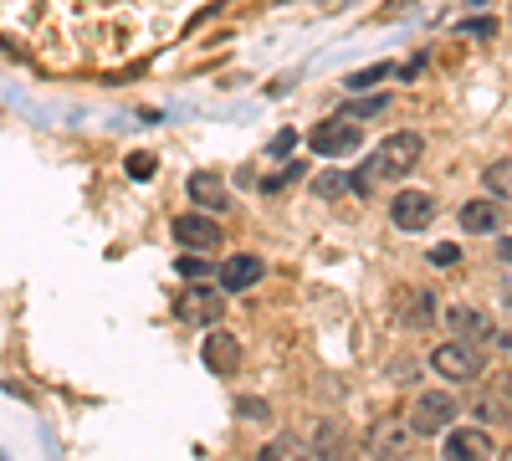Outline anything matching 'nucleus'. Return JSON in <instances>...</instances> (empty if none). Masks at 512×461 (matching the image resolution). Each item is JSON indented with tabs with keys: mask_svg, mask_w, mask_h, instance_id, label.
Listing matches in <instances>:
<instances>
[{
	"mask_svg": "<svg viewBox=\"0 0 512 461\" xmlns=\"http://www.w3.org/2000/svg\"><path fill=\"white\" fill-rule=\"evenodd\" d=\"M497 349H502V354H512V328H502V333H497Z\"/></svg>",
	"mask_w": 512,
	"mask_h": 461,
	"instance_id": "2f4dec72",
	"label": "nucleus"
},
{
	"mask_svg": "<svg viewBox=\"0 0 512 461\" xmlns=\"http://www.w3.org/2000/svg\"><path fill=\"white\" fill-rule=\"evenodd\" d=\"M154 170H159V159H154L149 149H139V154H128V175H134L139 185H144V180H154Z\"/></svg>",
	"mask_w": 512,
	"mask_h": 461,
	"instance_id": "6ab92c4d",
	"label": "nucleus"
},
{
	"mask_svg": "<svg viewBox=\"0 0 512 461\" xmlns=\"http://www.w3.org/2000/svg\"><path fill=\"white\" fill-rule=\"evenodd\" d=\"M456 36H477V41H492L497 36V21H461Z\"/></svg>",
	"mask_w": 512,
	"mask_h": 461,
	"instance_id": "4be33fe9",
	"label": "nucleus"
},
{
	"mask_svg": "<svg viewBox=\"0 0 512 461\" xmlns=\"http://www.w3.org/2000/svg\"><path fill=\"white\" fill-rule=\"evenodd\" d=\"M446 456L451 461H487V456H497V441L482 426H451L446 431Z\"/></svg>",
	"mask_w": 512,
	"mask_h": 461,
	"instance_id": "1a4fd4ad",
	"label": "nucleus"
},
{
	"mask_svg": "<svg viewBox=\"0 0 512 461\" xmlns=\"http://www.w3.org/2000/svg\"><path fill=\"white\" fill-rule=\"evenodd\" d=\"M390 72H395L390 62H374V67H364V72H349V77H344V88H349V93H369L374 82H384Z\"/></svg>",
	"mask_w": 512,
	"mask_h": 461,
	"instance_id": "dca6fc26",
	"label": "nucleus"
},
{
	"mask_svg": "<svg viewBox=\"0 0 512 461\" xmlns=\"http://www.w3.org/2000/svg\"><path fill=\"white\" fill-rule=\"evenodd\" d=\"M175 272H180V277H210V262H205V257H180Z\"/></svg>",
	"mask_w": 512,
	"mask_h": 461,
	"instance_id": "b1692460",
	"label": "nucleus"
},
{
	"mask_svg": "<svg viewBox=\"0 0 512 461\" xmlns=\"http://www.w3.org/2000/svg\"><path fill=\"white\" fill-rule=\"evenodd\" d=\"M384 108H390V98H384V93H374V98H354V103H344V118L364 123V118H374V113H384Z\"/></svg>",
	"mask_w": 512,
	"mask_h": 461,
	"instance_id": "a211bd4d",
	"label": "nucleus"
},
{
	"mask_svg": "<svg viewBox=\"0 0 512 461\" xmlns=\"http://www.w3.org/2000/svg\"><path fill=\"white\" fill-rule=\"evenodd\" d=\"M297 175H303V164H287V170H282V175H272V180H267L262 190H282V185H292Z\"/></svg>",
	"mask_w": 512,
	"mask_h": 461,
	"instance_id": "cd10ccee",
	"label": "nucleus"
},
{
	"mask_svg": "<svg viewBox=\"0 0 512 461\" xmlns=\"http://www.w3.org/2000/svg\"><path fill=\"white\" fill-rule=\"evenodd\" d=\"M292 144H297V134H292V129H287V134H277V139H272V144H267V149H272V154H287V149H292Z\"/></svg>",
	"mask_w": 512,
	"mask_h": 461,
	"instance_id": "c756f323",
	"label": "nucleus"
},
{
	"mask_svg": "<svg viewBox=\"0 0 512 461\" xmlns=\"http://www.w3.org/2000/svg\"><path fill=\"white\" fill-rule=\"evenodd\" d=\"M420 154H425V139L415 129H400V134H384L379 139V149L369 154V164H374L379 180H400V175H410L415 164H420Z\"/></svg>",
	"mask_w": 512,
	"mask_h": 461,
	"instance_id": "f03ea898",
	"label": "nucleus"
},
{
	"mask_svg": "<svg viewBox=\"0 0 512 461\" xmlns=\"http://www.w3.org/2000/svg\"><path fill=\"white\" fill-rule=\"evenodd\" d=\"M185 190H190V200L200 205V211H226V180L216 170H195L185 180Z\"/></svg>",
	"mask_w": 512,
	"mask_h": 461,
	"instance_id": "4468645a",
	"label": "nucleus"
},
{
	"mask_svg": "<svg viewBox=\"0 0 512 461\" xmlns=\"http://www.w3.org/2000/svg\"><path fill=\"white\" fill-rule=\"evenodd\" d=\"M425 257H431V267H461V246L456 241H441V246L425 251Z\"/></svg>",
	"mask_w": 512,
	"mask_h": 461,
	"instance_id": "412c9836",
	"label": "nucleus"
},
{
	"mask_svg": "<svg viewBox=\"0 0 512 461\" xmlns=\"http://www.w3.org/2000/svg\"><path fill=\"white\" fill-rule=\"evenodd\" d=\"M431 308H436V303H431V292H415V303H410L405 313H410L415 323H425V318H431Z\"/></svg>",
	"mask_w": 512,
	"mask_h": 461,
	"instance_id": "a878e982",
	"label": "nucleus"
},
{
	"mask_svg": "<svg viewBox=\"0 0 512 461\" xmlns=\"http://www.w3.org/2000/svg\"><path fill=\"white\" fill-rule=\"evenodd\" d=\"M338 441H344V436H338V426H318V436H313L318 451H328V446H338Z\"/></svg>",
	"mask_w": 512,
	"mask_h": 461,
	"instance_id": "c85d7f7f",
	"label": "nucleus"
},
{
	"mask_svg": "<svg viewBox=\"0 0 512 461\" xmlns=\"http://www.w3.org/2000/svg\"><path fill=\"white\" fill-rule=\"evenodd\" d=\"M441 323H446V328L456 333V339H472V344H492V339H497L492 318H487L482 308H466V303L446 308V313H441Z\"/></svg>",
	"mask_w": 512,
	"mask_h": 461,
	"instance_id": "9d476101",
	"label": "nucleus"
},
{
	"mask_svg": "<svg viewBox=\"0 0 512 461\" xmlns=\"http://www.w3.org/2000/svg\"><path fill=\"white\" fill-rule=\"evenodd\" d=\"M456 415H461V405H456L451 390H425V395L410 400L405 421H410L415 436H446V431L456 426Z\"/></svg>",
	"mask_w": 512,
	"mask_h": 461,
	"instance_id": "7ed1b4c3",
	"label": "nucleus"
},
{
	"mask_svg": "<svg viewBox=\"0 0 512 461\" xmlns=\"http://www.w3.org/2000/svg\"><path fill=\"white\" fill-rule=\"evenodd\" d=\"M313 154H323V159H338V154H354L359 144H364V129H354V118H328V123H318L313 129Z\"/></svg>",
	"mask_w": 512,
	"mask_h": 461,
	"instance_id": "0eeeda50",
	"label": "nucleus"
},
{
	"mask_svg": "<svg viewBox=\"0 0 512 461\" xmlns=\"http://www.w3.org/2000/svg\"><path fill=\"white\" fill-rule=\"evenodd\" d=\"M374 180H379V175H374V164H364V170H354V175H349V190H354V195H369V190H374Z\"/></svg>",
	"mask_w": 512,
	"mask_h": 461,
	"instance_id": "5701e85b",
	"label": "nucleus"
},
{
	"mask_svg": "<svg viewBox=\"0 0 512 461\" xmlns=\"http://www.w3.org/2000/svg\"><path fill=\"white\" fill-rule=\"evenodd\" d=\"M482 190L497 200H512V159H492L482 170Z\"/></svg>",
	"mask_w": 512,
	"mask_h": 461,
	"instance_id": "2eb2a0df",
	"label": "nucleus"
},
{
	"mask_svg": "<svg viewBox=\"0 0 512 461\" xmlns=\"http://www.w3.org/2000/svg\"><path fill=\"white\" fill-rule=\"evenodd\" d=\"M441 211H436V195L431 190H400L395 200H390V221L400 226V231H425V226H431Z\"/></svg>",
	"mask_w": 512,
	"mask_h": 461,
	"instance_id": "423d86ee",
	"label": "nucleus"
},
{
	"mask_svg": "<svg viewBox=\"0 0 512 461\" xmlns=\"http://www.w3.org/2000/svg\"><path fill=\"white\" fill-rule=\"evenodd\" d=\"M175 241L185 246V251H221L226 246V231L210 221V211H185V216H175Z\"/></svg>",
	"mask_w": 512,
	"mask_h": 461,
	"instance_id": "39448f33",
	"label": "nucleus"
},
{
	"mask_svg": "<svg viewBox=\"0 0 512 461\" xmlns=\"http://www.w3.org/2000/svg\"><path fill=\"white\" fill-rule=\"evenodd\" d=\"M431 369L446 385H472V380H482L487 359H482V344H472V339H446L431 349Z\"/></svg>",
	"mask_w": 512,
	"mask_h": 461,
	"instance_id": "f257e3e1",
	"label": "nucleus"
},
{
	"mask_svg": "<svg viewBox=\"0 0 512 461\" xmlns=\"http://www.w3.org/2000/svg\"><path fill=\"white\" fill-rule=\"evenodd\" d=\"M221 292H246V287H256L267 277V262L262 257H251V251H241V257H226L221 262Z\"/></svg>",
	"mask_w": 512,
	"mask_h": 461,
	"instance_id": "f8f14e48",
	"label": "nucleus"
},
{
	"mask_svg": "<svg viewBox=\"0 0 512 461\" xmlns=\"http://www.w3.org/2000/svg\"><path fill=\"white\" fill-rule=\"evenodd\" d=\"M200 359H205V369L216 374V380H231V374L241 369V339H236L231 328L210 323L205 339H200Z\"/></svg>",
	"mask_w": 512,
	"mask_h": 461,
	"instance_id": "20e7f679",
	"label": "nucleus"
},
{
	"mask_svg": "<svg viewBox=\"0 0 512 461\" xmlns=\"http://www.w3.org/2000/svg\"><path fill=\"white\" fill-rule=\"evenodd\" d=\"M236 415H241V421H251V426H262V421H272V405L262 395H241L236 400Z\"/></svg>",
	"mask_w": 512,
	"mask_h": 461,
	"instance_id": "f3484780",
	"label": "nucleus"
},
{
	"mask_svg": "<svg viewBox=\"0 0 512 461\" xmlns=\"http://www.w3.org/2000/svg\"><path fill=\"white\" fill-rule=\"evenodd\" d=\"M410 441H415L410 421H384V426L369 431V451L374 456H410Z\"/></svg>",
	"mask_w": 512,
	"mask_h": 461,
	"instance_id": "ddd939ff",
	"label": "nucleus"
},
{
	"mask_svg": "<svg viewBox=\"0 0 512 461\" xmlns=\"http://www.w3.org/2000/svg\"><path fill=\"white\" fill-rule=\"evenodd\" d=\"M502 308H512V282H502Z\"/></svg>",
	"mask_w": 512,
	"mask_h": 461,
	"instance_id": "473e14b6",
	"label": "nucleus"
},
{
	"mask_svg": "<svg viewBox=\"0 0 512 461\" xmlns=\"http://www.w3.org/2000/svg\"><path fill=\"white\" fill-rule=\"evenodd\" d=\"M492 251H497L502 262H512V236H497V246H492Z\"/></svg>",
	"mask_w": 512,
	"mask_h": 461,
	"instance_id": "7c9ffc66",
	"label": "nucleus"
},
{
	"mask_svg": "<svg viewBox=\"0 0 512 461\" xmlns=\"http://www.w3.org/2000/svg\"><path fill=\"white\" fill-rule=\"evenodd\" d=\"M344 190H349V175H338V170H328V175H318V180H313V195H323V200L344 195Z\"/></svg>",
	"mask_w": 512,
	"mask_h": 461,
	"instance_id": "aec40b11",
	"label": "nucleus"
},
{
	"mask_svg": "<svg viewBox=\"0 0 512 461\" xmlns=\"http://www.w3.org/2000/svg\"><path fill=\"white\" fill-rule=\"evenodd\" d=\"M456 221H461V231H466V236H497V226H502L497 195H477V200H466L461 211H456Z\"/></svg>",
	"mask_w": 512,
	"mask_h": 461,
	"instance_id": "9b49d317",
	"label": "nucleus"
},
{
	"mask_svg": "<svg viewBox=\"0 0 512 461\" xmlns=\"http://www.w3.org/2000/svg\"><path fill=\"white\" fill-rule=\"evenodd\" d=\"M272 456H303V446H297V441H287V436H282V441H272V446L262 451V461H272Z\"/></svg>",
	"mask_w": 512,
	"mask_h": 461,
	"instance_id": "bb28decb",
	"label": "nucleus"
},
{
	"mask_svg": "<svg viewBox=\"0 0 512 461\" xmlns=\"http://www.w3.org/2000/svg\"><path fill=\"white\" fill-rule=\"evenodd\" d=\"M477 410H482V415H492V421H502V415H507V400H502V395H482V400H477ZM507 421H512V415H507Z\"/></svg>",
	"mask_w": 512,
	"mask_h": 461,
	"instance_id": "393cba45",
	"label": "nucleus"
},
{
	"mask_svg": "<svg viewBox=\"0 0 512 461\" xmlns=\"http://www.w3.org/2000/svg\"><path fill=\"white\" fill-rule=\"evenodd\" d=\"M221 313H226V298H221V292L190 287V292H180V298H175V318H180V323H195V328L221 323Z\"/></svg>",
	"mask_w": 512,
	"mask_h": 461,
	"instance_id": "6e6552de",
	"label": "nucleus"
}]
</instances>
